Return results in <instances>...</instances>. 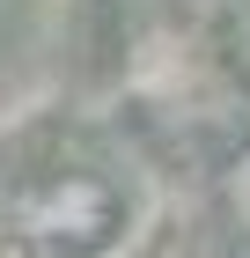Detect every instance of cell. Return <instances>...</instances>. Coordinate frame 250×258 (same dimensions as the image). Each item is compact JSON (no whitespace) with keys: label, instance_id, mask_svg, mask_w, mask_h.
<instances>
[{"label":"cell","instance_id":"1","mask_svg":"<svg viewBox=\"0 0 250 258\" xmlns=\"http://www.w3.org/2000/svg\"><path fill=\"white\" fill-rule=\"evenodd\" d=\"M221 199H228V214H235V229L250 236V148L228 162V184H221Z\"/></svg>","mask_w":250,"mask_h":258}]
</instances>
